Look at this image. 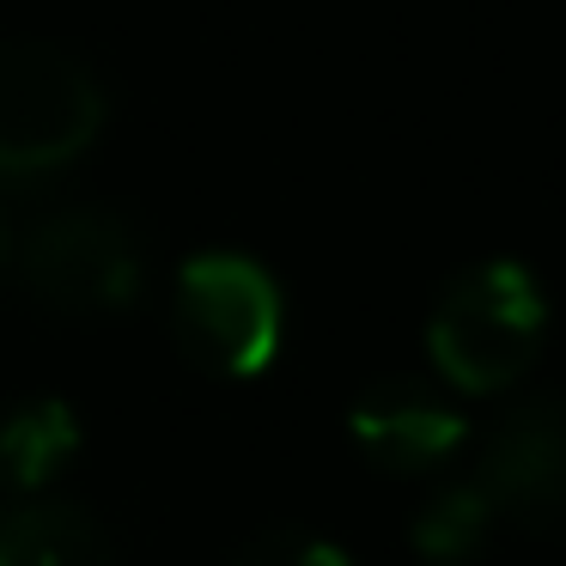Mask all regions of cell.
Returning <instances> with one entry per match:
<instances>
[{
  "label": "cell",
  "instance_id": "52a82bcc",
  "mask_svg": "<svg viewBox=\"0 0 566 566\" xmlns=\"http://www.w3.org/2000/svg\"><path fill=\"white\" fill-rule=\"evenodd\" d=\"M0 566H116V548L80 505L25 500L0 517Z\"/></svg>",
  "mask_w": 566,
  "mask_h": 566
},
{
  "label": "cell",
  "instance_id": "8992f818",
  "mask_svg": "<svg viewBox=\"0 0 566 566\" xmlns=\"http://www.w3.org/2000/svg\"><path fill=\"white\" fill-rule=\"evenodd\" d=\"M354 444L390 475H420V469H439L444 457L463 444V415L444 402L432 384L420 378H384L347 415Z\"/></svg>",
  "mask_w": 566,
  "mask_h": 566
},
{
  "label": "cell",
  "instance_id": "8fae6325",
  "mask_svg": "<svg viewBox=\"0 0 566 566\" xmlns=\"http://www.w3.org/2000/svg\"><path fill=\"white\" fill-rule=\"evenodd\" d=\"M13 256V220H7V208H0V262Z\"/></svg>",
  "mask_w": 566,
  "mask_h": 566
},
{
  "label": "cell",
  "instance_id": "7a4b0ae2",
  "mask_svg": "<svg viewBox=\"0 0 566 566\" xmlns=\"http://www.w3.org/2000/svg\"><path fill=\"white\" fill-rule=\"evenodd\" d=\"M542 286L530 281L524 262H481L444 286L432 311V366L457 390H505L542 347Z\"/></svg>",
  "mask_w": 566,
  "mask_h": 566
},
{
  "label": "cell",
  "instance_id": "277c9868",
  "mask_svg": "<svg viewBox=\"0 0 566 566\" xmlns=\"http://www.w3.org/2000/svg\"><path fill=\"white\" fill-rule=\"evenodd\" d=\"M25 281L55 311H123L140 293V244L116 213L67 208L25 244Z\"/></svg>",
  "mask_w": 566,
  "mask_h": 566
},
{
  "label": "cell",
  "instance_id": "ba28073f",
  "mask_svg": "<svg viewBox=\"0 0 566 566\" xmlns=\"http://www.w3.org/2000/svg\"><path fill=\"white\" fill-rule=\"evenodd\" d=\"M74 451H80V420L55 396H38V402L13 408L0 420V475L13 481L19 493L50 488Z\"/></svg>",
  "mask_w": 566,
  "mask_h": 566
},
{
  "label": "cell",
  "instance_id": "3957f363",
  "mask_svg": "<svg viewBox=\"0 0 566 566\" xmlns=\"http://www.w3.org/2000/svg\"><path fill=\"white\" fill-rule=\"evenodd\" d=\"M171 323L196 366L220 378H256L281 354V286L269 281L262 262L208 250L177 274Z\"/></svg>",
  "mask_w": 566,
  "mask_h": 566
},
{
  "label": "cell",
  "instance_id": "30bf717a",
  "mask_svg": "<svg viewBox=\"0 0 566 566\" xmlns=\"http://www.w3.org/2000/svg\"><path fill=\"white\" fill-rule=\"evenodd\" d=\"M232 566H347V554L323 536H305V530H269Z\"/></svg>",
  "mask_w": 566,
  "mask_h": 566
},
{
  "label": "cell",
  "instance_id": "5b68a950",
  "mask_svg": "<svg viewBox=\"0 0 566 566\" xmlns=\"http://www.w3.org/2000/svg\"><path fill=\"white\" fill-rule=\"evenodd\" d=\"M481 493L493 512L524 524H566V396H536L500 415L481 463Z\"/></svg>",
  "mask_w": 566,
  "mask_h": 566
},
{
  "label": "cell",
  "instance_id": "9c48e42d",
  "mask_svg": "<svg viewBox=\"0 0 566 566\" xmlns=\"http://www.w3.org/2000/svg\"><path fill=\"white\" fill-rule=\"evenodd\" d=\"M488 524H493V500L481 488H444L432 493L427 505L415 512V554L432 566H463L469 554L488 542Z\"/></svg>",
  "mask_w": 566,
  "mask_h": 566
},
{
  "label": "cell",
  "instance_id": "6da1fadb",
  "mask_svg": "<svg viewBox=\"0 0 566 566\" xmlns=\"http://www.w3.org/2000/svg\"><path fill=\"white\" fill-rule=\"evenodd\" d=\"M104 86L55 43H0V184L62 171L98 140Z\"/></svg>",
  "mask_w": 566,
  "mask_h": 566
}]
</instances>
